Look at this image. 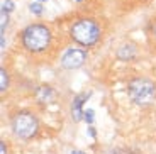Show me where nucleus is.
<instances>
[{
  "instance_id": "obj_10",
  "label": "nucleus",
  "mask_w": 156,
  "mask_h": 154,
  "mask_svg": "<svg viewBox=\"0 0 156 154\" xmlns=\"http://www.w3.org/2000/svg\"><path fill=\"white\" fill-rule=\"evenodd\" d=\"M0 75H2V81H0V90H2V93H4L5 90L9 88V75H7V71H5L4 68L0 69Z\"/></svg>"
},
{
  "instance_id": "obj_5",
  "label": "nucleus",
  "mask_w": 156,
  "mask_h": 154,
  "mask_svg": "<svg viewBox=\"0 0 156 154\" xmlns=\"http://www.w3.org/2000/svg\"><path fill=\"white\" fill-rule=\"evenodd\" d=\"M87 58H88V54H87L85 49H82V47H68L61 54L59 63L65 69H78L85 65Z\"/></svg>"
},
{
  "instance_id": "obj_18",
  "label": "nucleus",
  "mask_w": 156,
  "mask_h": 154,
  "mask_svg": "<svg viewBox=\"0 0 156 154\" xmlns=\"http://www.w3.org/2000/svg\"><path fill=\"white\" fill-rule=\"evenodd\" d=\"M39 2H46V0H39Z\"/></svg>"
},
{
  "instance_id": "obj_1",
  "label": "nucleus",
  "mask_w": 156,
  "mask_h": 154,
  "mask_svg": "<svg viewBox=\"0 0 156 154\" xmlns=\"http://www.w3.org/2000/svg\"><path fill=\"white\" fill-rule=\"evenodd\" d=\"M68 36L75 44L82 47H92L100 43L102 26L94 17H75L68 26Z\"/></svg>"
},
{
  "instance_id": "obj_11",
  "label": "nucleus",
  "mask_w": 156,
  "mask_h": 154,
  "mask_svg": "<svg viewBox=\"0 0 156 154\" xmlns=\"http://www.w3.org/2000/svg\"><path fill=\"white\" fill-rule=\"evenodd\" d=\"M2 10L10 14V12L14 10V2H12V0H4V2H2Z\"/></svg>"
},
{
  "instance_id": "obj_6",
  "label": "nucleus",
  "mask_w": 156,
  "mask_h": 154,
  "mask_svg": "<svg viewBox=\"0 0 156 154\" xmlns=\"http://www.w3.org/2000/svg\"><path fill=\"white\" fill-rule=\"evenodd\" d=\"M87 98H88V95H85V93L75 96L73 103H71V114H73L75 122L82 120V115H85V112H82V105H83V100H87Z\"/></svg>"
},
{
  "instance_id": "obj_2",
  "label": "nucleus",
  "mask_w": 156,
  "mask_h": 154,
  "mask_svg": "<svg viewBox=\"0 0 156 154\" xmlns=\"http://www.w3.org/2000/svg\"><path fill=\"white\" fill-rule=\"evenodd\" d=\"M20 46L29 54H43L53 44V31L43 22H32L20 31Z\"/></svg>"
},
{
  "instance_id": "obj_17",
  "label": "nucleus",
  "mask_w": 156,
  "mask_h": 154,
  "mask_svg": "<svg viewBox=\"0 0 156 154\" xmlns=\"http://www.w3.org/2000/svg\"><path fill=\"white\" fill-rule=\"evenodd\" d=\"M75 2H83V0H75Z\"/></svg>"
},
{
  "instance_id": "obj_4",
  "label": "nucleus",
  "mask_w": 156,
  "mask_h": 154,
  "mask_svg": "<svg viewBox=\"0 0 156 154\" xmlns=\"http://www.w3.org/2000/svg\"><path fill=\"white\" fill-rule=\"evenodd\" d=\"M12 132L17 135L19 139H32L39 131V120L32 112H19L12 117Z\"/></svg>"
},
{
  "instance_id": "obj_8",
  "label": "nucleus",
  "mask_w": 156,
  "mask_h": 154,
  "mask_svg": "<svg viewBox=\"0 0 156 154\" xmlns=\"http://www.w3.org/2000/svg\"><path fill=\"white\" fill-rule=\"evenodd\" d=\"M134 47L133 46H122L121 49H119V58L122 59V61H126V59H131L134 56Z\"/></svg>"
},
{
  "instance_id": "obj_14",
  "label": "nucleus",
  "mask_w": 156,
  "mask_h": 154,
  "mask_svg": "<svg viewBox=\"0 0 156 154\" xmlns=\"http://www.w3.org/2000/svg\"><path fill=\"white\" fill-rule=\"evenodd\" d=\"M0 146H2V154H7V151H5V144L2 142V144H0Z\"/></svg>"
},
{
  "instance_id": "obj_9",
  "label": "nucleus",
  "mask_w": 156,
  "mask_h": 154,
  "mask_svg": "<svg viewBox=\"0 0 156 154\" xmlns=\"http://www.w3.org/2000/svg\"><path fill=\"white\" fill-rule=\"evenodd\" d=\"M29 10H31V14H34V16H43L44 14V7L41 2H32L31 5H29Z\"/></svg>"
},
{
  "instance_id": "obj_16",
  "label": "nucleus",
  "mask_w": 156,
  "mask_h": 154,
  "mask_svg": "<svg viewBox=\"0 0 156 154\" xmlns=\"http://www.w3.org/2000/svg\"><path fill=\"white\" fill-rule=\"evenodd\" d=\"M134 2H148V0H134Z\"/></svg>"
},
{
  "instance_id": "obj_13",
  "label": "nucleus",
  "mask_w": 156,
  "mask_h": 154,
  "mask_svg": "<svg viewBox=\"0 0 156 154\" xmlns=\"http://www.w3.org/2000/svg\"><path fill=\"white\" fill-rule=\"evenodd\" d=\"M151 36H153V39L156 41V19L151 22Z\"/></svg>"
},
{
  "instance_id": "obj_3",
  "label": "nucleus",
  "mask_w": 156,
  "mask_h": 154,
  "mask_svg": "<svg viewBox=\"0 0 156 154\" xmlns=\"http://www.w3.org/2000/svg\"><path fill=\"white\" fill-rule=\"evenodd\" d=\"M127 95L131 98V102H134L136 105H141V107L151 105L156 98L154 81L144 76L134 78V80L129 81V85H127Z\"/></svg>"
},
{
  "instance_id": "obj_7",
  "label": "nucleus",
  "mask_w": 156,
  "mask_h": 154,
  "mask_svg": "<svg viewBox=\"0 0 156 154\" xmlns=\"http://www.w3.org/2000/svg\"><path fill=\"white\" fill-rule=\"evenodd\" d=\"M36 96H37L39 102H43V103H49V102L55 100V90L51 88V86H41V88H37V93H36Z\"/></svg>"
},
{
  "instance_id": "obj_15",
  "label": "nucleus",
  "mask_w": 156,
  "mask_h": 154,
  "mask_svg": "<svg viewBox=\"0 0 156 154\" xmlns=\"http://www.w3.org/2000/svg\"><path fill=\"white\" fill-rule=\"evenodd\" d=\"M71 154H83L82 151H71Z\"/></svg>"
},
{
  "instance_id": "obj_12",
  "label": "nucleus",
  "mask_w": 156,
  "mask_h": 154,
  "mask_svg": "<svg viewBox=\"0 0 156 154\" xmlns=\"http://www.w3.org/2000/svg\"><path fill=\"white\" fill-rule=\"evenodd\" d=\"M85 120H87V122H92V120H94V112H92V110H87L85 112Z\"/></svg>"
}]
</instances>
